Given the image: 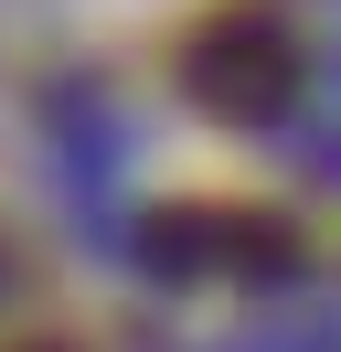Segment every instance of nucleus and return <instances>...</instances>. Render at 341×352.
<instances>
[{
  "instance_id": "1",
  "label": "nucleus",
  "mask_w": 341,
  "mask_h": 352,
  "mask_svg": "<svg viewBox=\"0 0 341 352\" xmlns=\"http://www.w3.org/2000/svg\"><path fill=\"white\" fill-rule=\"evenodd\" d=\"M170 75H182V96L203 118H224V129H277V118L298 107V86H309V54H298V32L277 22L267 0H224V11H203V22L182 32Z\"/></svg>"
},
{
  "instance_id": "3",
  "label": "nucleus",
  "mask_w": 341,
  "mask_h": 352,
  "mask_svg": "<svg viewBox=\"0 0 341 352\" xmlns=\"http://www.w3.org/2000/svg\"><path fill=\"white\" fill-rule=\"evenodd\" d=\"M11 352H85V342H11Z\"/></svg>"
},
{
  "instance_id": "2",
  "label": "nucleus",
  "mask_w": 341,
  "mask_h": 352,
  "mask_svg": "<svg viewBox=\"0 0 341 352\" xmlns=\"http://www.w3.org/2000/svg\"><path fill=\"white\" fill-rule=\"evenodd\" d=\"M149 267L160 278H288L298 267V235L277 214H234V203H192V214H160L149 235Z\"/></svg>"
},
{
  "instance_id": "4",
  "label": "nucleus",
  "mask_w": 341,
  "mask_h": 352,
  "mask_svg": "<svg viewBox=\"0 0 341 352\" xmlns=\"http://www.w3.org/2000/svg\"><path fill=\"white\" fill-rule=\"evenodd\" d=\"M0 278H11V267H0Z\"/></svg>"
}]
</instances>
